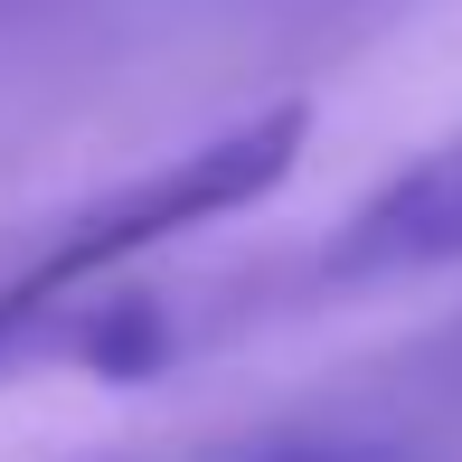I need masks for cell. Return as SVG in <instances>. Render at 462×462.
Listing matches in <instances>:
<instances>
[{"instance_id": "2", "label": "cell", "mask_w": 462, "mask_h": 462, "mask_svg": "<svg viewBox=\"0 0 462 462\" xmlns=\"http://www.w3.org/2000/svg\"><path fill=\"white\" fill-rule=\"evenodd\" d=\"M444 264H462V142L406 161L321 245L330 283H396V274H444Z\"/></svg>"}, {"instance_id": "3", "label": "cell", "mask_w": 462, "mask_h": 462, "mask_svg": "<svg viewBox=\"0 0 462 462\" xmlns=\"http://www.w3.org/2000/svg\"><path fill=\"white\" fill-rule=\"evenodd\" d=\"M245 462H415V453L377 434H292V444H255Z\"/></svg>"}, {"instance_id": "1", "label": "cell", "mask_w": 462, "mask_h": 462, "mask_svg": "<svg viewBox=\"0 0 462 462\" xmlns=\"http://www.w3.org/2000/svg\"><path fill=\"white\" fill-rule=\"evenodd\" d=\"M302 133H311L302 104H264V114H245V123H226V133L171 152L161 171H142V180L104 189V199H86V208H67V217L0 274V359L29 349V340H48V321L76 311L114 264L152 255V245L189 236V226L226 217V208H255L264 189L292 171Z\"/></svg>"}]
</instances>
